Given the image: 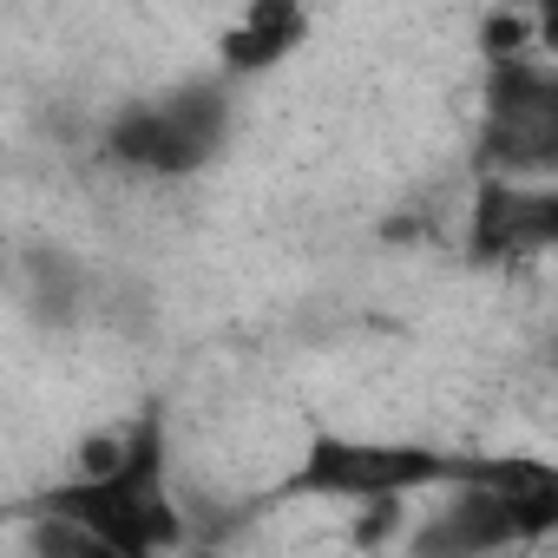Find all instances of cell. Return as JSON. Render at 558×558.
I'll return each instance as SVG.
<instances>
[{
    "label": "cell",
    "instance_id": "obj_1",
    "mask_svg": "<svg viewBox=\"0 0 558 558\" xmlns=\"http://www.w3.org/2000/svg\"><path fill=\"white\" fill-rule=\"evenodd\" d=\"M34 512H60L86 525L106 558H151L184 545V512L171 499V440H165V408L145 401L125 427L93 434L80 447V473L60 486H40L27 499Z\"/></svg>",
    "mask_w": 558,
    "mask_h": 558
},
{
    "label": "cell",
    "instance_id": "obj_2",
    "mask_svg": "<svg viewBox=\"0 0 558 558\" xmlns=\"http://www.w3.org/2000/svg\"><path fill=\"white\" fill-rule=\"evenodd\" d=\"M447 447L427 440H368V434H336L316 427L303 440V453L290 460V473L276 480L269 499H336V506H368V499H408V493H434L453 480Z\"/></svg>",
    "mask_w": 558,
    "mask_h": 558
},
{
    "label": "cell",
    "instance_id": "obj_3",
    "mask_svg": "<svg viewBox=\"0 0 558 558\" xmlns=\"http://www.w3.org/2000/svg\"><path fill=\"white\" fill-rule=\"evenodd\" d=\"M230 138V80H191L178 93H158V99H132L106 119L99 132V151L106 165L119 171H138V178H197Z\"/></svg>",
    "mask_w": 558,
    "mask_h": 558
},
{
    "label": "cell",
    "instance_id": "obj_4",
    "mask_svg": "<svg viewBox=\"0 0 558 558\" xmlns=\"http://www.w3.org/2000/svg\"><path fill=\"white\" fill-rule=\"evenodd\" d=\"M551 165H558V73H551V53L486 60L480 171L551 178Z\"/></svg>",
    "mask_w": 558,
    "mask_h": 558
},
{
    "label": "cell",
    "instance_id": "obj_5",
    "mask_svg": "<svg viewBox=\"0 0 558 558\" xmlns=\"http://www.w3.org/2000/svg\"><path fill=\"white\" fill-rule=\"evenodd\" d=\"M558 243V191L545 178H499L480 171L473 210H466V256L473 263H519L545 256Z\"/></svg>",
    "mask_w": 558,
    "mask_h": 558
},
{
    "label": "cell",
    "instance_id": "obj_6",
    "mask_svg": "<svg viewBox=\"0 0 558 558\" xmlns=\"http://www.w3.org/2000/svg\"><path fill=\"white\" fill-rule=\"evenodd\" d=\"M310 40V0H243V14L217 34V73L236 80H263L283 60H296V47Z\"/></svg>",
    "mask_w": 558,
    "mask_h": 558
},
{
    "label": "cell",
    "instance_id": "obj_7",
    "mask_svg": "<svg viewBox=\"0 0 558 558\" xmlns=\"http://www.w3.org/2000/svg\"><path fill=\"white\" fill-rule=\"evenodd\" d=\"M480 53L486 60H519V53H545V40H538V21L519 8V0H506V8H493L486 21H480Z\"/></svg>",
    "mask_w": 558,
    "mask_h": 558
},
{
    "label": "cell",
    "instance_id": "obj_8",
    "mask_svg": "<svg viewBox=\"0 0 558 558\" xmlns=\"http://www.w3.org/2000/svg\"><path fill=\"white\" fill-rule=\"evenodd\" d=\"M525 14L538 21V40H545V53L558 47V0H525Z\"/></svg>",
    "mask_w": 558,
    "mask_h": 558
}]
</instances>
